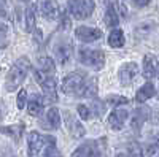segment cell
I'll return each instance as SVG.
<instances>
[{"label": "cell", "instance_id": "cell-20", "mask_svg": "<svg viewBox=\"0 0 159 157\" xmlns=\"http://www.w3.org/2000/svg\"><path fill=\"white\" fill-rule=\"evenodd\" d=\"M0 133H5L8 137H11L15 141H19L22 133H24V124H16V125H0Z\"/></svg>", "mask_w": 159, "mask_h": 157}, {"label": "cell", "instance_id": "cell-21", "mask_svg": "<svg viewBox=\"0 0 159 157\" xmlns=\"http://www.w3.org/2000/svg\"><path fill=\"white\" fill-rule=\"evenodd\" d=\"M126 43V37L121 29H113L108 35V45L111 48H123Z\"/></svg>", "mask_w": 159, "mask_h": 157}, {"label": "cell", "instance_id": "cell-18", "mask_svg": "<svg viewBox=\"0 0 159 157\" xmlns=\"http://www.w3.org/2000/svg\"><path fill=\"white\" fill-rule=\"evenodd\" d=\"M45 127L49 130H57L61 127V113L57 108H49L46 113V121Z\"/></svg>", "mask_w": 159, "mask_h": 157}, {"label": "cell", "instance_id": "cell-24", "mask_svg": "<svg viewBox=\"0 0 159 157\" xmlns=\"http://www.w3.org/2000/svg\"><path fill=\"white\" fill-rule=\"evenodd\" d=\"M38 65H40V70H42L43 73L52 75V73H54V70H56L54 60H52L51 57H48V56H40L38 57Z\"/></svg>", "mask_w": 159, "mask_h": 157}, {"label": "cell", "instance_id": "cell-34", "mask_svg": "<svg viewBox=\"0 0 159 157\" xmlns=\"http://www.w3.org/2000/svg\"><path fill=\"white\" fill-rule=\"evenodd\" d=\"M45 157H62V155H61V152L57 151V148H56V146H52V148H49V149L46 151Z\"/></svg>", "mask_w": 159, "mask_h": 157}, {"label": "cell", "instance_id": "cell-23", "mask_svg": "<svg viewBox=\"0 0 159 157\" xmlns=\"http://www.w3.org/2000/svg\"><path fill=\"white\" fill-rule=\"evenodd\" d=\"M35 5H29L25 8V30L35 32Z\"/></svg>", "mask_w": 159, "mask_h": 157}, {"label": "cell", "instance_id": "cell-22", "mask_svg": "<svg viewBox=\"0 0 159 157\" xmlns=\"http://www.w3.org/2000/svg\"><path fill=\"white\" fill-rule=\"evenodd\" d=\"M159 152V133L154 135L143 148V157H151Z\"/></svg>", "mask_w": 159, "mask_h": 157}, {"label": "cell", "instance_id": "cell-39", "mask_svg": "<svg viewBox=\"0 0 159 157\" xmlns=\"http://www.w3.org/2000/svg\"><path fill=\"white\" fill-rule=\"evenodd\" d=\"M157 97H159V95H157Z\"/></svg>", "mask_w": 159, "mask_h": 157}, {"label": "cell", "instance_id": "cell-6", "mask_svg": "<svg viewBox=\"0 0 159 157\" xmlns=\"http://www.w3.org/2000/svg\"><path fill=\"white\" fill-rule=\"evenodd\" d=\"M86 78H88V73L83 72V70H76V72L69 73L67 76L64 78V81H62V90H64V94H67V95H76L80 87H81L83 83L86 81Z\"/></svg>", "mask_w": 159, "mask_h": 157}, {"label": "cell", "instance_id": "cell-27", "mask_svg": "<svg viewBox=\"0 0 159 157\" xmlns=\"http://www.w3.org/2000/svg\"><path fill=\"white\" fill-rule=\"evenodd\" d=\"M105 103L111 105V107H121V105L129 103V100L126 97H121V95H108L107 98H105Z\"/></svg>", "mask_w": 159, "mask_h": 157}, {"label": "cell", "instance_id": "cell-8", "mask_svg": "<svg viewBox=\"0 0 159 157\" xmlns=\"http://www.w3.org/2000/svg\"><path fill=\"white\" fill-rule=\"evenodd\" d=\"M72 49H73V46H72V41L69 38H65V37L59 38L54 45V54H56L57 62L62 63V65L67 63L72 57Z\"/></svg>", "mask_w": 159, "mask_h": 157}, {"label": "cell", "instance_id": "cell-31", "mask_svg": "<svg viewBox=\"0 0 159 157\" xmlns=\"http://www.w3.org/2000/svg\"><path fill=\"white\" fill-rule=\"evenodd\" d=\"M59 18H61V29H62V30H69L70 25H72V21H70V18H69V13H67V11H62Z\"/></svg>", "mask_w": 159, "mask_h": 157}, {"label": "cell", "instance_id": "cell-10", "mask_svg": "<svg viewBox=\"0 0 159 157\" xmlns=\"http://www.w3.org/2000/svg\"><path fill=\"white\" fill-rule=\"evenodd\" d=\"M137 75H139V65L135 62H126V63H123L121 68H119V72H118L119 83H121L123 86L132 84Z\"/></svg>", "mask_w": 159, "mask_h": 157}, {"label": "cell", "instance_id": "cell-14", "mask_svg": "<svg viewBox=\"0 0 159 157\" xmlns=\"http://www.w3.org/2000/svg\"><path fill=\"white\" fill-rule=\"evenodd\" d=\"M127 117H129V114H127V111L126 110H123V108H115L110 114H108V125L113 129V130H121L123 127H124V124H126V121H127Z\"/></svg>", "mask_w": 159, "mask_h": 157}, {"label": "cell", "instance_id": "cell-12", "mask_svg": "<svg viewBox=\"0 0 159 157\" xmlns=\"http://www.w3.org/2000/svg\"><path fill=\"white\" fill-rule=\"evenodd\" d=\"M38 7H40V13H42V16L49 19V21H54L56 18L61 16L59 5H57L56 0H40Z\"/></svg>", "mask_w": 159, "mask_h": 157}, {"label": "cell", "instance_id": "cell-29", "mask_svg": "<svg viewBox=\"0 0 159 157\" xmlns=\"http://www.w3.org/2000/svg\"><path fill=\"white\" fill-rule=\"evenodd\" d=\"M105 105H107V103L99 102V100H96V102H92V103H91V110H92V113H94V116H100V114H103V111H105Z\"/></svg>", "mask_w": 159, "mask_h": 157}, {"label": "cell", "instance_id": "cell-4", "mask_svg": "<svg viewBox=\"0 0 159 157\" xmlns=\"http://www.w3.org/2000/svg\"><path fill=\"white\" fill-rule=\"evenodd\" d=\"M78 60L84 65H89L94 70H102L105 65V54L100 49L81 48L78 51Z\"/></svg>", "mask_w": 159, "mask_h": 157}, {"label": "cell", "instance_id": "cell-38", "mask_svg": "<svg viewBox=\"0 0 159 157\" xmlns=\"http://www.w3.org/2000/svg\"><path fill=\"white\" fill-rule=\"evenodd\" d=\"M22 2H30V0H22Z\"/></svg>", "mask_w": 159, "mask_h": 157}, {"label": "cell", "instance_id": "cell-11", "mask_svg": "<svg viewBox=\"0 0 159 157\" xmlns=\"http://www.w3.org/2000/svg\"><path fill=\"white\" fill-rule=\"evenodd\" d=\"M75 35L80 41L91 43V41H97L102 38V30L94 29V27H86V25H80L75 30Z\"/></svg>", "mask_w": 159, "mask_h": 157}, {"label": "cell", "instance_id": "cell-16", "mask_svg": "<svg viewBox=\"0 0 159 157\" xmlns=\"http://www.w3.org/2000/svg\"><path fill=\"white\" fill-rule=\"evenodd\" d=\"M157 73V57L153 54H147L143 57V76L147 80L154 78Z\"/></svg>", "mask_w": 159, "mask_h": 157}, {"label": "cell", "instance_id": "cell-1", "mask_svg": "<svg viewBox=\"0 0 159 157\" xmlns=\"http://www.w3.org/2000/svg\"><path fill=\"white\" fill-rule=\"evenodd\" d=\"M30 72V62L27 57H21L18 59L15 63H13L11 70L8 72L7 75V80H5V89L8 90V92H11V90H16L22 81L27 78V73Z\"/></svg>", "mask_w": 159, "mask_h": 157}, {"label": "cell", "instance_id": "cell-13", "mask_svg": "<svg viewBox=\"0 0 159 157\" xmlns=\"http://www.w3.org/2000/svg\"><path fill=\"white\" fill-rule=\"evenodd\" d=\"M150 114H151V110L147 108V107H139L134 110V113H132L130 116V129H134L135 132H139V130L142 129L143 122L150 119Z\"/></svg>", "mask_w": 159, "mask_h": 157}, {"label": "cell", "instance_id": "cell-5", "mask_svg": "<svg viewBox=\"0 0 159 157\" xmlns=\"http://www.w3.org/2000/svg\"><path fill=\"white\" fill-rule=\"evenodd\" d=\"M69 13L78 21L88 19L96 8L94 0H69Z\"/></svg>", "mask_w": 159, "mask_h": 157}, {"label": "cell", "instance_id": "cell-32", "mask_svg": "<svg viewBox=\"0 0 159 157\" xmlns=\"http://www.w3.org/2000/svg\"><path fill=\"white\" fill-rule=\"evenodd\" d=\"M76 111H78L80 117H81L83 121L89 119V117L92 116V114H91V110H89V107H86V105H78V108H76Z\"/></svg>", "mask_w": 159, "mask_h": 157}, {"label": "cell", "instance_id": "cell-28", "mask_svg": "<svg viewBox=\"0 0 159 157\" xmlns=\"http://www.w3.org/2000/svg\"><path fill=\"white\" fill-rule=\"evenodd\" d=\"M129 149V155L130 157H143V148L139 145V143H130L127 146Z\"/></svg>", "mask_w": 159, "mask_h": 157}, {"label": "cell", "instance_id": "cell-9", "mask_svg": "<svg viewBox=\"0 0 159 157\" xmlns=\"http://www.w3.org/2000/svg\"><path fill=\"white\" fill-rule=\"evenodd\" d=\"M100 155H102L100 145H99V141H94V140L84 141L72 154V157H100Z\"/></svg>", "mask_w": 159, "mask_h": 157}, {"label": "cell", "instance_id": "cell-25", "mask_svg": "<svg viewBox=\"0 0 159 157\" xmlns=\"http://www.w3.org/2000/svg\"><path fill=\"white\" fill-rule=\"evenodd\" d=\"M43 98L40 97V95H34L29 102V114L32 116H38L40 113L43 111Z\"/></svg>", "mask_w": 159, "mask_h": 157}, {"label": "cell", "instance_id": "cell-35", "mask_svg": "<svg viewBox=\"0 0 159 157\" xmlns=\"http://www.w3.org/2000/svg\"><path fill=\"white\" fill-rule=\"evenodd\" d=\"M150 2H151V0H132L134 7H137V8H143V7H147V5H150Z\"/></svg>", "mask_w": 159, "mask_h": 157}, {"label": "cell", "instance_id": "cell-33", "mask_svg": "<svg viewBox=\"0 0 159 157\" xmlns=\"http://www.w3.org/2000/svg\"><path fill=\"white\" fill-rule=\"evenodd\" d=\"M7 37H8V25L0 22V48L7 45Z\"/></svg>", "mask_w": 159, "mask_h": 157}, {"label": "cell", "instance_id": "cell-7", "mask_svg": "<svg viewBox=\"0 0 159 157\" xmlns=\"http://www.w3.org/2000/svg\"><path fill=\"white\" fill-rule=\"evenodd\" d=\"M119 16L126 18V8L119 0H105V24L115 27L119 22Z\"/></svg>", "mask_w": 159, "mask_h": 157}, {"label": "cell", "instance_id": "cell-19", "mask_svg": "<svg viewBox=\"0 0 159 157\" xmlns=\"http://www.w3.org/2000/svg\"><path fill=\"white\" fill-rule=\"evenodd\" d=\"M154 94H156V89H154V86H153V83H145L139 90H137V97H135V100L139 102V103H145L148 98H151V97H154Z\"/></svg>", "mask_w": 159, "mask_h": 157}, {"label": "cell", "instance_id": "cell-3", "mask_svg": "<svg viewBox=\"0 0 159 157\" xmlns=\"http://www.w3.org/2000/svg\"><path fill=\"white\" fill-rule=\"evenodd\" d=\"M34 76H35V81L38 83V86L43 90L45 100L46 102H56L57 94H56V80H54V76L49 75V73H43L42 70H34Z\"/></svg>", "mask_w": 159, "mask_h": 157}, {"label": "cell", "instance_id": "cell-36", "mask_svg": "<svg viewBox=\"0 0 159 157\" xmlns=\"http://www.w3.org/2000/svg\"><path fill=\"white\" fill-rule=\"evenodd\" d=\"M0 16H7V0H0Z\"/></svg>", "mask_w": 159, "mask_h": 157}, {"label": "cell", "instance_id": "cell-15", "mask_svg": "<svg viewBox=\"0 0 159 157\" xmlns=\"http://www.w3.org/2000/svg\"><path fill=\"white\" fill-rule=\"evenodd\" d=\"M65 124H67V130L72 133V137H75V138L84 137V133H86L84 127L81 125V122H80L70 111H65Z\"/></svg>", "mask_w": 159, "mask_h": 157}, {"label": "cell", "instance_id": "cell-17", "mask_svg": "<svg viewBox=\"0 0 159 157\" xmlns=\"http://www.w3.org/2000/svg\"><path fill=\"white\" fill-rule=\"evenodd\" d=\"M97 94V81L94 80V78H86V81L83 83V86L80 87L78 90V97H83V98H92L96 97Z\"/></svg>", "mask_w": 159, "mask_h": 157}, {"label": "cell", "instance_id": "cell-2", "mask_svg": "<svg viewBox=\"0 0 159 157\" xmlns=\"http://www.w3.org/2000/svg\"><path fill=\"white\" fill-rule=\"evenodd\" d=\"M52 146H56L54 137L38 132H32L29 135V157H45L46 151Z\"/></svg>", "mask_w": 159, "mask_h": 157}, {"label": "cell", "instance_id": "cell-30", "mask_svg": "<svg viewBox=\"0 0 159 157\" xmlns=\"http://www.w3.org/2000/svg\"><path fill=\"white\" fill-rule=\"evenodd\" d=\"M25 103H27V92H25L24 89H21L18 92V98H16V107L18 110H22L25 107Z\"/></svg>", "mask_w": 159, "mask_h": 157}, {"label": "cell", "instance_id": "cell-26", "mask_svg": "<svg viewBox=\"0 0 159 157\" xmlns=\"http://www.w3.org/2000/svg\"><path fill=\"white\" fill-rule=\"evenodd\" d=\"M153 29H154V22H142V24L137 25L135 35H137V38H143V37H147Z\"/></svg>", "mask_w": 159, "mask_h": 157}, {"label": "cell", "instance_id": "cell-37", "mask_svg": "<svg viewBox=\"0 0 159 157\" xmlns=\"http://www.w3.org/2000/svg\"><path fill=\"white\" fill-rule=\"evenodd\" d=\"M115 157H127L126 154H118V155H115Z\"/></svg>", "mask_w": 159, "mask_h": 157}]
</instances>
